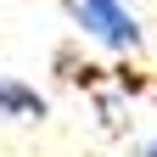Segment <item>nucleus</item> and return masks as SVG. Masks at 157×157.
Segmentation results:
<instances>
[{"label": "nucleus", "instance_id": "obj_1", "mask_svg": "<svg viewBox=\"0 0 157 157\" xmlns=\"http://www.w3.org/2000/svg\"><path fill=\"white\" fill-rule=\"evenodd\" d=\"M62 11H67V23L84 39H95L101 51L135 56L146 45V28H140V17L129 11V0H62Z\"/></svg>", "mask_w": 157, "mask_h": 157}, {"label": "nucleus", "instance_id": "obj_2", "mask_svg": "<svg viewBox=\"0 0 157 157\" xmlns=\"http://www.w3.org/2000/svg\"><path fill=\"white\" fill-rule=\"evenodd\" d=\"M45 112H51L45 95L34 84H23L17 73L0 67V118H11V124H45Z\"/></svg>", "mask_w": 157, "mask_h": 157}, {"label": "nucleus", "instance_id": "obj_3", "mask_svg": "<svg viewBox=\"0 0 157 157\" xmlns=\"http://www.w3.org/2000/svg\"><path fill=\"white\" fill-rule=\"evenodd\" d=\"M140 157H157V135H151V140H146V151H140Z\"/></svg>", "mask_w": 157, "mask_h": 157}]
</instances>
